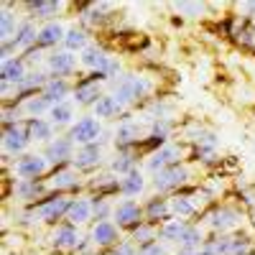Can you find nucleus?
I'll use <instances>...</instances> for the list:
<instances>
[{
    "mask_svg": "<svg viewBox=\"0 0 255 255\" xmlns=\"http://www.w3.org/2000/svg\"><path fill=\"white\" fill-rule=\"evenodd\" d=\"M90 255H92V253H90Z\"/></svg>",
    "mask_w": 255,
    "mask_h": 255,
    "instance_id": "obj_49",
    "label": "nucleus"
},
{
    "mask_svg": "<svg viewBox=\"0 0 255 255\" xmlns=\"http://www.w3.org/2000/svg\"><path fill=\"white\" fill-rule=\"evenodd\" d=\"M46 64H49V69H51L54 77H61L64 79L67 74H72L77 69V56L72 51H54L46 59Z\"/></svg>",
    "mask_w": 255,
    "mask_h": 255,
    "instance_id": "obj_16",
    "label": "nucleus"
},
{
    "mask_svg": "<svg viewBox=\"0 0 255 255\" xmlns=\"http://www.w3.org/2000/svg\"><path fill=\"white\" fill-rule=\"evenodd\" d=\"M72 143H79V145H90V143H100L102 138V125L95 115H87V118H79L72 128H69V135H67Z\"/></svg>",
    "mask_w": 255,
    "mask_h": 255,
    "instance_id": "obj_3",
    "label": "nucleus"
},
{
    "mask_svg": "<svg viewBox=\"0 0 255 255\" xmlns=\"http://www.w3.org/2000/svg\"><path fill=\"white\" fill-rule=\"evenodd\" d=\"M28 143H31V135H28L26 120L3 128V148H5V153H23L28 148Z\"/></svg>",
    "mask_w": 255,
    "mask_h": 255,
    "instance_id": "obj_6",
    "label": "nucleus"
},
{
    "mask_svg": "<svg viewBox=\"0 0 255 255\" xmlns=\"http://www.w3.org/2000/svg\"><path fill=\"white\" fill-rule=\"evenodd\" d=\"M46 189H49V184H44V181H38V179H33V181H18L15 184V197L18 199H41L46 194Z\"/></svg>",
    "mask_w": 255,
    "mask_h": 255,
    "instance_id": "obj_27",
    "label": "nucleus"
},
{
    "mask_svg": "<svg viewBox=\"0 0 255 255\" xmlns=\"http://www.w3.org/2000/svg\"><path fill=\"white\" fill-rule=\"evenodd\" d=\"M135 153L133 151H120L115 158H113V163H110V168H113V174H123V176H128L130 171H135Z\"/></svg>",
    "mask_w": 255,
    "mask_h": 255,
    "instance_id": "obj_34",
    "label": "nucleus"
},
{
    "mask_svg": "<svg viewBox=\"0 0 255 255\" xmlns=\"http://www.w3.org/2000/svg\"><path fill=\"white\" fill-rule=\"evenodd\" d=\"M49 120H51V125H56V128H61V125H74V123H72V120H74V108H72L69 102H59V105H54V108H51Z\"/></svg>",
    "mask_w": 255,
    "mask_h": 255,
    "instance_id": "obj_32",
    "label": "nucleus"
},
{
    "mask_svg": "<svg viewBox=\"0 0 255 255\" xmlns=\"http://www.w3.org/2000/svg\"><path fill=\"white\" fill-rule=\"evenodd\" d=\"M179 243H181V250H199L204 245V235H202L199 227H186L184 238Z\"/></svg>",
    "mask_w": 255,
    "mask_h": 255,
    "instance_id": "obj_39",
    "label": "nucleus"
},
{
    "mask_svg": "<svg viewBox=\"0 0 255 255\" xmlns=\"http://www.w3.org/2000/svg\"><path fill=\"white\" fill-rule=\"evenodd\" d=\"M72 202H74V199H69L67 194H54V197H49V199H44V202L33 204L31 209L38 215V220H41V222L54 225L56 220H61V217H67V215H69Z\"/></svg>",
    "mask_w": 255,
    "mask_h": 255,
    "instance_id": "obj_2",
    "label": "nucleus"
},
{
    "mask_svg": "<svg viewBox=\"0 0 255 255\" xmlns=\"http://www.w3.org/2000/svg\"><path fill=\"white\" fill-rule=\"evenodd\" d=\"M102 158V151H100V143H90V145H79V151L74 153L72 158V168L74 171H90L95 168Z\"/></svg>",
    "mask_w": 255,
    "mask_h": 255,
    "instance_id": "obj_12",
    "label": "nucleus"
},
{
    "mask_svg": "<svg viewBox=\"0 0 255 255\" xmlns=\"http://www.w3.org/2000/svg\"><path fill=\"white\" fill-rule=\"evenodd\" d=\"M54 248H59V250H77V245H79V232H77V225H61V227H56L54 230Z\"/></svg>",
    "mask_w": 255,
    "mask_h": 255,
    "instance_id": "obj_21",
    "label": "nucleus"
},
{
    "mask_svg": "<svg viewBox=\"0 0 255 255\" xmlns=\"http://www.w3.org/2000/svg\"><path fill=\"white\" fill-rule=\"evenodd\" d=\"M36 41H38V31H36V26L31 23V20H26V23H20V26H18V33L13 36L10 44H13L15 49H26V51H31V49L36 46Z\"/></svg>",
    "mask_w": 255,
    "mask_h": 255,
    "instance_id": "obj_24",
    "label": "nucleus"
},
{
    "mask_svg": "<svg viewBox=\"0 0 255 255\" xmlns=\"http://www.w3.org/2000/svg\"><path fill=\"white\" fill-rule=\"evenodd\" d=\"M143 189H145V179H143V174L138 171V168L120 179V191H123L125 197H138Z\"/></svg>",
    "mask_w": 255,
    "mask_h": 255,
    "instance_id": "obj_31",
    "label": "nucleus"
},
{
    "mask_svg": "<svg viewBox=\"0 0 255 255\" xmlns=\"http://www.w3.org/2000/svg\"><path fill=\"white\" fill-rule=\"evenodd\" d=\"M110 5L108 3H100V5H87L82 10V18L87 20V23H100V20L105 18V10H108Z\"/></svg>",
    "mask_w": 255,
    "mask_h": 255,
    "instance_id": "obj_43",
    "label": "nucleus"
},
{
    "mask_svg": "<svg viewBox=\"0 0 255 255\" xmlns=\"http://www.w3.org/2000/svg\"><path fill=\"white\" fill-rule=\"evenodd\" d=\"M95 118L97 120H110V118H118L123 113V105L113 97V95H102L97 102H95Z\"/></svg>",
    "mask_w": 255,
    "mask_h": 255,
    "instance_id": "obj_25",
    "label": "nucleus"
},
{
    "mask_svg": "<svg viewBox=\"0 0 255 255\" xmlns=\"http://www.w3.org/2000/svg\"><path fill=\"white\" fill-rule=\"evenodd\" d=\"M90 189L97 191V197H105L108 199L110 194H115V191H120V181L113 176V174H100L90 181Z\"/></svg>",
    "mask_w": 255,
    "mask_h": 255,
    "instance_id": "obj_29",
    "label": "nucleus"
},
{
    "mask_svg": "<svg viewBox=\"0 0 255 255\" xmlns=\"http://www.w3.org/2000/svg\"><path fill=\"white\" fill-rule=\"evenodd\" d=\"M243 8H245V10H250V13H255V3H245Z\"/></svg>",
    "mask_w": 255,
    "mask_h": 255,
    "instance_id": "obj_48",
    "label": "nucleus"
},
{
    "mask_svg": "<svg viewBox=\"0 0 255 255\" xmlns=\"http://www.w3.org/2000/svg\"><path fill=\"white\" fill-rule=\"evenodd\" d=\"M179 158H181V148L171 145V143H163L151 153V158H148V171L156 176V174L166 171V168L179 166Z\"/></svg>",
    "mask_w": 255,
    "mask_h": 255,
    "instance_id": "obj_5",
    "label": "nucleus"
},
{
    "mask_svg": "<svg viewBox=\"0 0 255 255\" xmlns=\"http://www.w3.org/2000/svg\"><path fill=\"white\" fill-rule=\"evenodd\" d=\"M84 49H87V33L77 26H72L67 31V36H64V51L74 54V51H84Z\"/></svg>",
    "mask_w": 255,
    "mask_h": 255,
    "instance_id": "obj_35",
    "label": "nucleus"
},
{
    "mask_svg": "<svg viewBox=\"0 0 255 255\" xmlns=\"http://www.w3.org/2000/svg\"><path fill=\"white\" fill-rule=\"evenodd\" d=\"M179 10H184V13H199V10H202V5H197V3H181V5H179Z\"/></svg>",
    "mask_w": 255,
    "mask_h": 255,
    "instance_id": "obj_46",
    "label": "nucleus"
},
{
    "mask_svg": "<svg viewBox=\"0 0 255 255\" xmlns=\"http://www.w3.org/2000/svg\"><path fill=\"white\" fill-rule=\"evenodd\" d=\"M64 36H67V31H64L61 23H56V20H49L46 26L38 28V41H36V49H49V46H56L59 41L64 44Z\"/></svg>",
    "mask_w": 255,
    "mask_h": 255,
    "instance_id": "obj_18",
    "label": "nucleus"
},
{
    "mask_svg": "<svg viewBox=\"0 0 255 255\" xmlns=\"http://www.w3.org/2000/svg\"><path fill=\"white\" fill-rule=\"evenodd\" d=\"M100 97H102V92H100V79L87 77V79L77 82V87H74V102H77V105H92V108H95V102H97Z\"/></svg>",
    "mask_w": 255,
    "mask_h": 255,
    "instance_id": "obj_14",
    "label": "nucleus"
},
{
    "mask_svg": "<svg viewBox=\"0 0 255 255\" xmlns=\"http://www.w3.org/2000/svg\"><path fill=\"white\" fill-rule=\"evenodd\" d=\"M49 168V161L44 156H38V153H26V156H20L13 166V174L20 179V181H33V179H41L44 176V171Z\"/></svg>",
    "mask_w": 255,
    "mask_h": 255,
    "instance_id": "obj_4",
    "label": "nucleus"
},
{
    "mask_svg": "<svg viewBox=\"0 0 255 255\" xmlns=\"http://www.w3.org/2000/svg\"><path fill=\"white\" fill-rule=\"evenodd\" d=\"M67 220L69 225H84L87 220H92V199H74Z\"/></svg>",
    "mask_w": 255,
    "mask_h": 255,
    "instance_id": "obj_30",
    "label": "nucleus"
},
{
    "mask_svg": "<svg viewBox=\"0 0 255 255\" xmlns=\"http://www.w3.org/2000/svg\"><path fill=\"white\" fill-rule=\"evenodd\" d=\"M26 8L33 18H54L56 13L64 10V3H54V0H31V3H26Z\"/></svg>",
    "mask_w": 255,
    "mask_h": 255,
    "instance_id": "obj_28",
    "label": "nucleus"
},
{
    "mask_svg": "<svg viewBox=\"0 0 255 255\" xmlns=\"http://www.w3.org/2000/svg\"><path fill=\"white\" fill-rule=\"evenodd\" d=\"M26 59H18V56H13V59H8V61H3V69H0V79L3 82H8V84H20L26 79Z\"/></svg>",
    "mask_w": 255,
    "mask_h": 255,
    "instance_id": "obj_19",
    "label": "nucleus"
},
{
    "mask_svg": "<svg viewBox=\"0 0 255 255\" xmlns=\"http://www.w3.org/2000/svg\"><path fill=\"white\" fill-rule=\"evenodd\" d=\"M143 215H145V212H143L140 204L133 202V199H123V202L115 207V212H113L115 225H118V227H128V230H135L138 225H143Z\"/></svg>",
    "mask_w": 255,
    "mask_h": 255,
    "instance_id": "obj_7",
    "label": "nucleus"
},
{
    "mask_svg": "<svg viewBox=\"0 0 255 255\" xmlns=\"http://www.w3.org/2000/svg\"><path fill=\"white\" fill-rule=\"evenodd\" d=\"M184 232H186V222H184V220H168V222H163V227L158 230V235H161V240H166V243H179V240L184 238Z\"/></svg>",
    "mask_w": 255,
    "mask_h": 255,
    "instance_id": "obj_33",
    "label": "nucleus"
},
{
    "mask_svg": "<svg viewBox=\"0 0 255 255\" xmlns=\"http://www.w3.org/2000/svg\"><path fill=\"white\" fill-rule=\"evenodd\" d=\"M110 212H115V207H110L108 199H105V197H92V220L105 222Z\"/></svg>",
    "mask_w": 255,
    "mask_h": 255,
    "instance_id": "obj_40",
    "label": "nucleus"
},
{
    "mask_svg": "<svg viewBox=\"0 0 255 255\" xmlns=\"http://www.w3.org/2000/svg\"><path fill=\"white\" fill-rule=\"evenodd\" d=\"M207 225L212 230H217V232H227V230L240 225V215L235 209H230V207H217V209H212L207 215Z\"/></svg>",
    "mask_w": 255,
    "mask_h": 255,
    "instance_id": "obj_10",
    "label": "nucleus"
},
{
    "mask_svg": "<svg viewBox=\"0 0 255 255\" xmlns=\"http://www.w3.org/2000/svg\"><path fill=\"white\" fill-rule=\"evenodd\" d=\"M151 84L148 79L138 77V74H123L113 82V97L120 102V105H130V102H138L148 95Z\"/></svg>",
    "mask_w": 255,
    "mask_h": 255,
    "instance_id": "obj_1",
    "label": "nucleus"
},
{
    "mask_svg": "<svg viewBox=\"0 0 255 255\" xmlns=\"http://www.w3.org/2000/svg\"><path fill=\"white\" fill-rule=\"evenodd\" d=\"M186 181H189V168H184V166H171V168H166V171L156 174L153 186H156V191H174V189L184 186Z\"/></svg>",
    "mask_w": 255,
    "mask_h": 255,
    "instance_id": "obj_8",
    "label": "nucleus"
},
{
    "mask_svg": "<svg viewBox=\"0 0 255 255\" xmlns=\"http://www.w3.org/2000/svg\"><path fill=\"white\" fill-rule=\"evenodd\" d=\"M87 69H92V74H102L105 69H108V64L113 61V56L105 51V49H100V46H87L82 51V59H79Z\"/></svg>",
    "mask_w": 255,
    "mask_h": 255,
    "instance_id": "obj_15",
    "label": "nucleus"
},
{
    "mask_svg": "<svg viewBox=\"0 0 255 255\" xmlns=\"http://www.w3.org/2000/svg\"><path fill=\"white\" fill-rule=\"evenodd\" d=\"M15 33H18V26L13 20V13H10V8H5L3 10V23H0V38H3V41H13Z\"/></svg>",
    "mask_w": 255,
    "mask_h": 255,
    "instance_id": "obj_41",
    "label": "nucleus"
},
{
    "mask_svg": "<svg viewBox=\"0 0 255 255\" xmlns=\"http://www.w3.org/2000/svg\"><path fill=\"white\" fill-rule=\"evenodd\" d=\"M115 140H118V148L120 151H130V148H135L140 143V125L135 120H123L118 125V130H115Z\"/></svg>",
    "mask_w": 255,
    "mask_h": 255,
    "instance_id": "obj_11",
    "label": "nucleus"
},
{
    "mask_svg": "<svg viewBox=\"0 0 255 255\" xmlns=\"http://www.w3.org/2000/svg\"><path fill=\"white\" fill-rule=\"evenodd\" d=\"M151 243H156V230H153V225H151V222L138 225V227L133 230V245H135V248H143V245H151Z\"/></svg>",
    "mask_w": 255,
    "mask_h": 255,
    "instance_id": "obj_38",
    "label": "nucleus"
},
{
    "mask_svg": "<svg viewBox=\"0 0 255 255\" xmlns=\"http://www.w3.org/2000/svg\"><path fill=\"white\" fill-rule=\"evenodd\" d=\"M51 108H54V105L44 97V95H33V97H28L26 102H23V113L28 115V118H41V115H44V113H51Z\"/></svg>",
    "mask_w": 255,
    "mask_h": 255,
    "instance_id": "obj_36",
    "label": "nucleus"
},
{
    "mask_svg": "<svg viewBox=\"0 0 255 255\" xmlns=\"http://www.w3.org/2000/svg\"><path fill=\"white\" fill-rule=\"evenodd\" d=\"M72 87H69V82L67 79H61V77H51L46 84H44V90H41V95H44L51 105H59L69 97Z\"/></svg>",
    "mask_w": 255,
    "mask_h": 255,
    "instance_id": "obj_20",
    "label": "nucleus"
},
{
    "mask_svg": "<svg viewBox=\"0 0 255 255\" xmlns=\"http://www.w3.org/2000/svg\"><path fill=\"white\" fill-rule=\"evenodd\" d=\"M168 133H171V120H168V118H161V120H153L151 123V138L166 140Z\"/></svg>",
    "mask_w": 255,
    "mask_h": 255,
    "instance_id": "obj_42",
    "label": "nucleus"
},
{
    "mask_svg": "<svg viewBox=\"0 0 255 255\" xmlns=\"http://www.w3.org/2000/svg\"><path fill=\"white\" fill-rule=\"evenodd\" d=\"M138 255H166V248L158 245V243H151V245L138 248Z\"/></svg>",
    "mask_w": 255,
    "mask_h": 255,
    "instance_id": "obj_44",
    "label": "nucleus"
},
{
    "mask_svg": "<svg viewBox=\"0 0 255 255\" xmlns=\"http://www.w3.org/2000/svg\"><path fill=\"white\" fill-rule=\"evenodd\" d=\"M49 79H51V77H46L44 72H28L26 79L20 82V84H15L13 90H15V95H26V100H28V97H33L36 90H44V84H46Z\"/></svg>",
    "mask_w": 255,
    "mask_h": 255,
    "instance_id": "obj_23",
    "label": "nucleus"
},
{
    "mask_svg": "<svg viewBox=\"0 0 255 255\" xmlns=\"http://www.w3.org/2000/svg\"><path fill=\"white\" fill-rule=\"evenodd\" d=\"M49 189H54L56 194L79 189V171H74V168H56V174L49 179Z\"/></svg>",
    "mask_w": 255,
    "mask_h": 255,
    "instance_id": "obj_17",
    "label": "nucleus"
},
{
    "mask_svg": "<svg viewBox=\"0 0 255 255\" xmlns=\"http://www.w3.org/2000/svg\"><path fill=\"white\" fill-rule=\"evenodd\" d=\"M110 255H138V253H135V245L133 243H120Z\"/></svg>",
    "mask_w": 255,
    "mask_h": 255,
    "instance_id": "obj_45",
    "label": "nucleus"
},
{
    "mask_svg": "<svg viewBox=\"0 0 255 255\" xmlns=\"http://www.w3.org/2000/svg\"><path fill=\"white\" fill-rule=\"evenodd\" d=\"M26 128H28L31 140H38V143H51V140H54V125H51V120L28 118V120H26Z\"/></svg>",
    "mask_w": 255,
    "mask_h": 255,
    "instance_id": "obj_22",
    "label": "nucleus"
},
{
    "mask_svg": "<svg viewBox=\"0 0 255 255\" xmlns=\"http://www.w3.org/2000/svg\"><path fill=\"white\" fill-rule=\"evenodd\" d=\"M44 158L51 166H61V163H67V161L72 163V158H74V143L69 138H54L51 143H46Z\"/></svg>",
    "mask_w": 255,
    "mask_h": 255,
    "instance_id": "obj_9",
    "label": "nucleus"
},
{
    "mask_svg": "<svg viewBox=\"0 0 255 255\" xmlns=\"http://www.w3.org/2000/svg\"><path fill=\"white\" fill-rule=\"evenodd\" d=\"M171 212L181 220V217H191L197 212V202H194V197H186V194H176L174 199H171Z\"/></svg>",
    "mask_w": 255,
    "mask_h": 255,
    "instance_id": "obj_37",
    "label": "nucleus"
},
{
    "mask_svg": "<svg viewBox=\"0 0 255 255\" xmlns=\"http://www.w3.org/2000/svg\"><path fill=\"white\" fill-rule=\"evenodd\" d=\"M90 238H92V243H95L97 248H113V245H118V240H120V235H118V225L110 222V220L95 222Z\"/></svg>",
    "mask_w": 255,
    "mask_h": 255,
    "instance_id": "obj_13",
    "label": "nucleus"
},
{
    "mask_svg": "<svg viewBox=\"0 0 255 255\" xmlns=\"http://www.w3.org/2000/svg\"><path fill=\"white\" fill-rule=\"evenodd\" d=\"M176 255H197V250H179Z\"/></svg>",
    "mask_w": 255,
    "mask_h": 255,
    "instance_id": "obj_47",
    "label": "nucleus"
},
{
    "mask_svg": "<svg viewBox=\"0 0 255 255\" xmlns=\"http://www.w3.org/2000/svg\"><path fill=\"white\" fill-rule=\"evenodd\" d=\"M145 212V217L151 220V222H158V220H163V222H168L171 220V202L168 199H163V197H156V199H151L148 202V207L143 209Z\"/></svg>",
    "mask_w": 255,
    "mask_h": 255,
    "instance_id": "obj_26",
    "label": "nucleus"
}]
</instances>
